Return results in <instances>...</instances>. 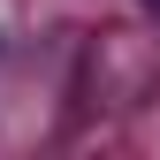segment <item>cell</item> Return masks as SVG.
<instances>
[{"label": "cell", "mask_w": 160, "mask_h": 160, "mask_svg": "<svg viewBox=\"0 0 160 160\" xmlns=\"http://www.w3.org/2000/svg\"><path fill=\"white\" fill-rule=\"evenodd\" d=\"M137 8H145V15H152V23H160V0H137Z\"/></svg>", "instance_id": "6da1fadb"}]
</instances>
